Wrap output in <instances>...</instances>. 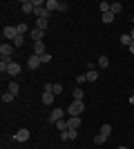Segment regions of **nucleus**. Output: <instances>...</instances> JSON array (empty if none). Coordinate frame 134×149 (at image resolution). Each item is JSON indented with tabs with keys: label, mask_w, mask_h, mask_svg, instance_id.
Returning a JSON list of instances; mask_svg holds the SVG:
<instances>
[{
	"label": "nucleus",
	"mask_w": 134,
	"mask_h": 149,
	"mask_svg": "<svg viewBox=\"0 0 134 149\" xmlns=\"http://www.w3.org/2000/svg\"><path fill=\"white\" fill-rule=\"evenodd\" d=\"M65 113H67V111H63L60 107H58V109H51L49 116H47V123H49V125H56L58 120H63V118H65Z\"/></svg>",
	"instance_id": "nucleus-2"
},
{
	"label": "nucleus",
	"mask_w": 134,
	"mask_h": 149,
	"mask_svg": "<svg viewBox=\"0 0 134 149\" xmlns=\"http://www.w3.org/2000/svg\"><path fill=\"white\" fill-rule=\"evenodd\" d=\"M96 80H98V71H96V69L87 71V82H96Z\"/></svg>",
	"instance_id": "nucleus-18"
},
{
	"label": "nucleus",
	"mask_w": 134,
	"mask_h": 149,
	"mask_svg": "<svg viewBox=\"0 0 134 149\" xmlns=\"http://www.w3.org/2000/svg\"><path fill=\"white\" fill-rule=\"evenodd\" d=\"M83 96H85V91H83L81 87L74 89V100H83Z\"/></svg>",
	"instance_id": "nucleus-25"
},
{
	"label": "nucleus",
	"mask_w": 134,
	"mask_h": 149,
	"mask_svg": "<svg viewBox=\"0 0 134 149\" xmlns=\"http://www.w3.org/2000/svg\"><path fill=\"white\" fill-rule=\"evenodd\" d=\"M105 140H107V138L103 136V134H96V136H94V145H103Z\"/></svg>",
	"instance_id": "nucleus-28"
},
{
	"label": "nucleus",
	"mask_w": 134,
	"mask_h": 149,
	"mask_svg": "<svg viewBox=\"0 0 134 149\" xmlns=\"http://www.w3.org/2000/svg\"><path fill=\"white\" fill-rule=\"evenodd\" d=\"M34 54H36V56H43V54H47V49H45V42H34Z\"/></svg>",
	"instance_id": "nucleus-12"
},
{
	"label": "nucleus",
	"mask_w": 134,
	"mask_h": 149,
	"mask_svg": "<svg viewBox=\"0 0 134 149\" xmlns=\"http://www.w3.org/2000/svg\"><path fill=\"white\" fill-rule=\"evenodd\" d=\"M67 127L69 129H78L81 127V116H69L67 118Z\"/></svg>",
	"instance_id": "nucleus-8"
},
{
	"label": "nucleus",
	"mask_w": 134,
	"mask_h": 149,
	"mask_svg": "<svg viewBox=\"0 0 134 149\" xmlns=\"http://www.w3.org/2000/svg\"><path fill=\"white\" fill-rule=\"evenodd\" d=\"M43 91H51V82H45V85H43Z\"/></svg>",
	"instance_id": "nucleus-34"
},
{
	"label": "nucleus",
	"mask_w": 134,
	"mask_h": 149,
	"mask_svg": "<svg viewBox=\"0 0 134 149\" xmlns=\"http://www.w3.org/2000/svg\"><path fill=\"white\" fill-rule=\"evenodd\" d=\"M83 111H85V102L83 100H72L69 107H67V113H69V116H81Z\"/></svg>",
	"instance_id": "nucleus-1"
},
{
	"label": "nucleus",
	"mask_w": 134,
	"mask_h": 149,
	"mask_svg": "<svg viewBox=\"0 0 134 149\" xmlns=\"http://www.w3.org/2000/svg\"><path fill=\"white\" fill-rule=\"evenodd\" d=\"M119 149H128V147H119Z\"/></svg>",
	"instance_id": "nucleus-38"
},
{
	"label": "nucleus",
	"mask_w": 134,
	"mask_h": 149,
	"mask_svg": "<svg viewBox=\"0 0 134 149\" xmlns=\"http://www.w3.org/2000/svg\"><path fill=\"white\" fill-rule=\"evenodd\" d=\"M29 36H32V40H34V42H43L45 31H40V29H36V27H34V29L29 31Z\"/></svg>",
	"instance_id": "nucleus-7"
},
{
	"label": "nucleus",
	"mask_w": 134,
	"mask_h": 149,
	"mask_svg": "<svg viewBox=\"0 0 134 149\" xmlns=\"http://www.w3.org/2000/svg\"><path fill=\"white\" fill-rule=\"evenodd\" d=\"M13 98H16V96H13V93H9V91H5V93H2V102H11Z\"/></svg>",
	"instance_id": "nucleus-29"
},
{
	"label": "nucleus",
	"mask_w": 134,
	"mask_h": 149,
	"mask_svg": "<svg viewBox=\"0 0 134 149\" xmlns=\"http://www.w3.org/2000/svg\"><path fill=\"white\" fill-rule=\"evenodd\" d=\"M54 98H56V96H54L51 91H43V102H45V105H51Z\"/></svg>",
	"instance_id": "nucleus-15"
},
{
	"label": "nucleus",
	"mask_w": 134,
	"mask_h": 149,
	"mask_svg": "<svg viewBox=\"0 0 134 149\" xmlns=\"http://www.w3.org/2000/svg\"><path fill=\"white\" fill-rule=\"evenodd\" d=\"M47 27H49V20H45V18H38V20H36V29L47 31Z\"/></svg>",
	"instance_id": "nucleus-13"
},
{
	"label": "nucleus",
	"mask_w": 134,
	"mask_h": 149,
	"mask_svg": "<svg viewBox=\"0 0 134 149\" xmlns=\"http://www.w3.org/2000/svg\"><path fill=\"white\" fill-rule=\"evenodd\" d=\"M56 127H58V131H67V129H69V127H67V120H58V123H56Z\"/></svg>",
	"instance_id": "nucleus-22"
},
{
	"label": "nucleus",
	"mask_w": 134,
	"mask_h": 149,
	"mask_svg": "<svg viewBox=\"0 0 134 149\" xmlns=\"http://www.w3.org/2000/svg\"><path fill=\"white\" fill-rule=\"evenodd\" d=\"M58 7H60V2H58V0H47V2H45V9H47V11H58Z\"/></svg>",
	"instance_id": "nucleus-10"
},
{
	"label": "nucleus",
	"mask_w": 134,
	"mask_h": 149,
	"mask_svg": "<svg viewBox=\"0 0 134 149\" xmlns=\"http://www.w3.org/2000/svg\"><path fill=\"white\" fill-rule=\"evenodd\" d=\"M130 36H132V40H134V27H132V31H130Z\"/></svg>",
	"instance_id": "nucleus-37"
},
{
	"label": "nucleus",
	"mask_w": 134,
	"mask_h": 149,
	"mask_svg": "<svg viewBox=\"0 0 134 149\" xmlns=\"http://www.w3.org/2000/svg\"><path fill=\"white\" fill-rule=\"evenodd\" d=\"M76 82H78V85L87 82V74H78V76H76Z\"/></svg>",
	"instance_id": "nucleus-30"
},
{
	"label": "nucleus",
	"mask_w": 134,
	"mask_h": 149,
	"mask_svg": "<svg viewBox=\"0 0 134 149\" xmlns=\"http://www.w3.org/2000/svg\"><path fill=\"white\" fill-rule=\"evenodd\" d=\"M51 93H54V96H60V93H63V85H51Z\"/></svg>",
	"instance_id": "nucleus-21"
},
{
	"label": "nucleus",
	"mask_w": 134,
	"mask_h": 149,
	"mask_svg": "<svg viewBox=\"0 0 134 149\" xmlns=\"http://www.w3.org/2000/svg\"><path fill=\"white\" fill-rule=\"evenodd\" d=\"M13 47H16V49H18V47H22V45H25V36H18V38H16V40H13Z\"/></svg>",
	"instance_id": "nucleus-27"
},
{
	"label": "nucleus",
	"mask_w": 134,
	"mask_h": 149,
	"mask_svg": "<svg viewBox=\"0 0 134 149\" xmlns=\"http://www.w3.org/2000/svg\"><path fill=\"white\" fill-rule=\"evenodd\" d=\"M69 138H72V140H76V138H78V129H69Z\"/></svg>",
	"instance_id": "nucleus-33"
},
{
	"label": "nucleus",
	"mask_w": 134,
	"mask_h": 149,
	"mask_svg": "<svg viewBox=\"0 0 134 149\" xmlns=\"http://www.w3.org/2000/svg\"><path fill=\"white\" fill-rule=\"evenodd\" d=\"M98 134H103V136L107 138L109 134H112V125H107V123H105V125H101V129H98Z\"/></svg>",
	"instance_id": "nucleus-16"
},
{
	"label": "nucleus",
	"mask_w": 134,
	"mask_h": 149,
	"mask_svg": "<svg viewBox=\"0 0 134 149\" xmlns=\"http://www.w3.org/2000/svg\"><path fill=\"white\" fill-rule=\"evenodd\" d=\"M2 38H5V42H13L18 38V29L16 27H5L2 29Z\"/></svg>",
	"instance_id": "nucleus-3"
},
{
	"label": "nucleus",
	"mask_w": 134,
	"mask_h": 149,
	"mask_svg": "<svg viewBox=\"0 0 134 149\" xmlns=\"http://www.w3.org/2000/svg\"><path fill=\"white\" fill-rule=\"evenodd\" d=\"M40 62H51V54H49V51H47V54H43V56H40Z\"/></svg>",
	"instance_id": "nucleus-31"
},
{
	"label": "nucleus",
	"mask_w": 134,
	"mask_h": 149,
	"mask_svg": "<svg viewBox=\"0 0 134 149\" xmlns=\"http://www.w3.org/2000/svg\"><path fill=\"white\" fill-rule=\"evenodd\" d=\"M13 49H16V47H13L11 42H2V45H0V56H2V58H7V60H11Z\"/></svg>",
	"instance_id": "nucleus-4"
},
{
	"label": "nucleus",
	"mask_w": 134,
	"mask_h": 149,
	"mask_svg": "<svg viewBox=\"0 0 134 149\" xmlns=\"http://www.w3.org/2000/svg\"><path fill=\"white\" fill-rule=\"evenodd\" d=\"M29 136H32V131H29V129H20V131L13 134V140H16V143H27Z\"/></svg>",
	"instance_id": "nucleus-5"
},
{
	"label": "nucleus",
	"mask_w": 134,
	"mask_h": 149,
	"mask_svg": "<svg viewBox=\"0 0 134 149\" xmlns=\"http://www.w3.org/2000/svg\"><path fill=\"white\" fill-rule=\"evenodd\" d=\"M130 54H134V42H132V45H130Z\"/></svg>",
	"instance_id": "nucleus-36"
},
{
	"label": "nucleus",
	"mask_w": 134,
	"mask_h": 149,
	"mask_svg": "<svg viewBox=\"0 0 134 149\" xmlns=\"http://www.w3.org/2000/svg\"><path fill=\"white\" fill-rule=\"evenodd\" d=\"M98 67H101V69L109 67V58L107 56H101V58H98Z\"/></svg>",
	"instance_id": "nucleus-20"
},
{
	"label": "nucleus",
	"mask_w": 134,
	"mask_h": 149,
	"mask_svg": "<svg viewBox=\"0 0 134 149\" xmlns=\"http://www.w3.org/2000/svg\"><path fill=\"white\" fill-rule=\"evenodd\" d=\"M132 20H134V13H132Z\"/></svg>",
	"instance_id": "nucleus-39"
},
{
	"label": "nucleus",
	"mask_w": 134,
	"mask_h": 149,
	"mask_svg": "<svg viewBox=\"0 0 134 149\" xmlns=\"http://www.w3.org/2000/svg\"><path fill=\"white\" fill-rule=\"evenodd\" d=\"M43 62H40V56H36V54H32V56L27 58V67L29 69H38Z\"/></svg>",
	"instance_id": "nucleus-6"
},
{
	"label": "nucleus",
	"mask_w": 134,
	"mask_h": 149,
	"mask_svg": "<svg viewBox=\"0 0 134 149\" xmlns=\"http://www.w3.org/2000/svg\"><path fill=\"white\" fill-rule=\"evenodd\" d=\"M16 29H18V36H25L27 31H29V27H27L25 22H22V25H16Z\"/></svg>",
	"instance_id": "nucleus-24"
},
{
	"label": "nucleus",
	"mask_w": 134,
	"mask_h": 149,
	"mask_svg": "<svg viewBox=\"0 0 134 149\" xmlns=\"http://www.w3.org/2000/svg\"><path fill=\"white\" fill-rule=\"evenodd\" d=\"M2 149H5V147H2Z\"/></svg>",
	"instance_id": "nucleus-40"
},
{
	"label": "nucleus",
	"mask_w": 134,
	"mask_h": 149,
	"mask_svg": "<svg viewBox=\"0 0 134 149\" xmlns=\"http://www.w3.org/2000/svg\"><path fill=\"white\" fill-rule=\"evenodd\" d=\"M7 91L13 93V96H18V93H20V85H18V82H9V89H7Z\"/></svg>",
	"instance_id": "nucleus-17"
},
{
	"label": "nucleus",
	"mask_w": 134,
	"mask_h": 149,
	"mask_svg": "<svg viewBox=\"0 0 134 149\" xmlns=\"http://www.w3.org/2000/svg\"><path fill=\"white\" fill-rule=\"evenodd\" d=\"M121 42H123V45H128V47H130V45H132L134 40H132V36H130V33H123V36H121Z\"/></svg>",
	"instance_id": "nucleus-26"
},
{
	"label": "nucleus",
	"mask_w": 134,
	"mask_h": 149,
	"mask_svg": "<svg viewBox=\"0 0 134 149\" xmlns=\"http://www.w3.org/2000/svg\"><path fill=\"white\" fill-rule=\"evenodd\" d=\"M7 74H9V76H18L20 74V65H18V62H9V67H7Z\"/></svg>",
	"instance_id": "nucleus-9"
},
{
	"label": "nucleus",
	"mask_w": 134,
	"mask_h": 149,
	"mask_svg": "<svg viewBox=\"0 0 134 149\" xmlns=\"http://www.w3.org/2000/svg\"><path fill=\"white\" fill-rule=\"evenodd\" d=\"M22 13H34V0H22Z\"/></svg>",
	"instance_id": "nucleus-11"
},
{
	"label": "nucleus",
	"mask_w": 134,
	"mask_h": 149,
	"mask_svg": "<svg viewBox=\"0 0 134 149\" xmlns=\"http://www.w3.org/2000/svg\"><path fill=\"white\" fill-rule=\"evenodd\" d=\"M114 18H116V16H114L112 11H107V13H103V16H101V20L105 22V25H112V22H114Z\"/></svg>",
	"instance_id": "nucleus-14"
},
{
	"label": "nucleus",
	"mask_w": 134,
	"mask_h": 149,
	"mask_svg": "<svg viewBox=\"0 0 134 149\" xmlns=\"http://www.w3.org/2000/svg\"><path fill=\"white\" fill-rule=\"evenodd\" d=\"M60 140H72V138H69V129H67V131H60Z\"/></svg>",
	"instance_id": "nucleus-32"
},
{
	"label": "nucleus",
	"mask_w": 134,
	"mask_h": 149,
	"mask_svg": "<svg viewBox=\"0 0 134 149\" xmlns=\"http://www.w3.org/2000/svg\"><path fill=\"white\" fill-rule=\"evenodd\" d=\"M130 105H134V91H132V96H130Z\"/></svg>",
	"instance_id": "nucleus-35"
},
{
	"label": "nucleus",
	"mask_w": 134,
	"mask_h": 149,
	"mask_svg": "<svg viewBox=\"0 0 134 149\" xmlns=\"http://www.w3.org/2000/svg\"><path fill=\"white\" fill-rule=\"evenodd\" d=\"M121 11H123V5H121V2H112V13L116 16V13H121Z\"/></svg>",
	"instance_id": "nucleus-23"
},
{
	"label": "nucleus",
	"mask_w": 134,
	"mask_h": 149,
	"mask_svg": "<svg viewBox=\"0 0 134 149\" xmlns=\"http://www.w3.org/2000/svg\"><path fill=\"white\" fill-rule=\"evenodd\" d=\"M98 9H101L103 13H107V11H112V5H109V2H105V0H103V2H98Z\"/></svg>",
	"instance_id": "nucleus-19"
}]
</instances>
